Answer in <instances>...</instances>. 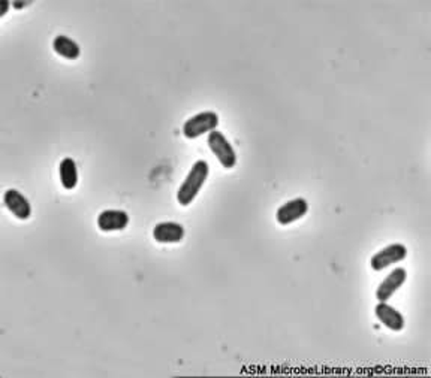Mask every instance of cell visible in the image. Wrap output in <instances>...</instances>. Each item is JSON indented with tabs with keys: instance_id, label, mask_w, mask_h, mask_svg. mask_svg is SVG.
I'll return each instance as SVG.
<instances>
[{
	"instance_id": "1",
	"label": "cell",
	"mask_w": 431,
	"mask_h": 378,
	"mask_svg": "<svg viewBox=\"0 0 431 378\" xmlns=\"http://www.w3.org/2000/svg\"><path fill=\"white\" fill-rule=\"evenodd\" d=\"M208 172H210V167L205 160H198L193 163L191 172L187 174L186 180L182 183L180 188H178V192H177L178 204L187 206L195 201V197L198 196L199 192H201L203 186L207 181Z\"/></svg>"
},
{
	"instance_id": "2",
	"label": "cell",
	"mask_w": 431,
	"mask_h": 378,
	"mask_svg": "<svg viewBox=\"0 0 431 378\" xmlns=\"http://www.w3.org/2000/svg\"><path fill=\"white\" fill-rule=\"evenodd\" d=\"M207 144L210 146V150H212L213 154L217 157L220 165L226 167V169H233L237 165V153L234 150V146L231 145V142L226 139V136L222 132L219 130L210 132Z\"/></svg>"
},
{
	"instance_id": "3",
	"label": "cell",
	"mask_w": 431,
	"mask_h": 378,
	"mask_svg": "<svg viewBox=\"0 0 431 378\" xmlns=\"http://www.w3.org/2000/svg\"><path fill=\"white\" fill-rule=\"evenodd\" d=\"M219 126V115L214 111L199 112L183 124V135L187 139H195L204 133L216 130Z\"/></svg>"
},
{
	"instance_id": "4",
	"label": "cell",
	"mask_w": 431,
	"mask_h": 378,
	"mask_svg": "<svg viewBox=\"0 0 431 378\" xmlns=\"http://www.w3.org/2000/svg\"><path fill=\"white\" fill-rule=\"evenodd\" d=\"M406 256H407V248L400 243H395L382 248L381 251H377V253L372 257L370 265L373 271H383L388 266L398 264V262H403Z\"/></svg>"
},
{
	"instance_id": "5",
	"label": "cell",
	"mask_w": 431,
	"mask_h": 378,
	"mask_svg": "<svg viewBox=\"0 0 431 378\" xmlns=\"http://www.w3.org/2000/svg\"><path fill=\"white\" fill-rule=\"evenodd\" d=\"M309 211V202L304 197H297L292 199V201L283 204L276 213L277 222L282 226H288L297 220L302 218Z\"/></svg>"
},
{
	"instance_id": "6",
	"label": "cell",
	"mask_w": 431,
	"mask_h": 378,
	"mask_svg": "<svg viewBox=\"0 0 431 378\" xmlns=\"http://www.w3.org/2000/svg\"><path fill=\"white\" fill-rule=\"evenodd\" d=\"M407 278V272L404 268H395L388 274L376 290V298L379 302H386L391 299L394 293L400 289Z\"/></svg>"
},
{
	"instance_id": "7",
	"label": "cell",
	"mask_w": 431,
	"mask_h": 378,
	"mask_svg": "<svg viewBox=\"0 0 431 378\" xmlns=\"http://www.w3.org/2000/svg\"><path fill=\"white\" fill-rule=\"evenodd\" d=\"M129 220V214L122 209H105L98 216V227L102 232H115L128 227Z\"/></svg>"
},
{
	"instance_id": "8",
	"label": "cell",
	"mask_w": 431,
	"mask_h": 378,
	"mask_svg": "<svg viewBox=\"0 0 431 378\" xmlns=\"http://www.w3.org/2000/svg\"><path fill=\"white\" fill-rule=\"evenodd\" d=\"M374 314L383 326L394 332H400L404 329V317L400 311H397L394 307L388 305L386 302H379L374 308Z\"/></svg>"
},
{
	"instance_id": "9",
	"label": "cell",
	"mask_w": 431,
	"mask_h": 378,
	"mask_svg": "<svg viewBox=\"0 0 431 378\" xmlns=\"http://www.w3.org/2000/svg\"><path fill=\"white\" fill-rule=\"evenodd\" d=\"M3 202L9 211L20 220H27L31 216V206L27 197L15 188H9L5 192Z\"/></svg>"
},
{
	"instance_id": "10",
	"label": "cell",
	"mask_w": 431,
	"mask_h": 378,
	"mask_svg": "<svg viewBox=\"0 0 431 378\" xmlns=\"http://www.w3.org/2000/svg\"><path fill=\"white\" fill-rule=\"evenodd\" d=\"M153 238L161 244H175L184 238V227L175 222H163L153 229Z\"/></svg>"
},
{
	"instance_id": "11",
	"label": "cell",
	"mask_w": 431,
	"mask_h": 378,
	"mask_svg": "<svg viewBox=\"0 0 431 378\" xmlns=\"http://www.w3.org/2000/svg\"><path fill=\"white\" fill-rule=\"evenodd\" d=\"M52 48H54L60 57L68 60H77L81 54L80 45L66 35H57L52 40Z\"/></svg>"
},
{
	"instance_id": "12",
	"label": "cell",
	"mask_w": 431,
	"mask_h": 378,
	"mask_svg": "<svg viewBox=\"0 0 431 378\" xmlns=\"http://www.w3.org/2000/svg\"><path fill=\"white\" fill-rule=\"evenodd\" d=\"M59 174H60V183L66 190H72V188L77 187L78 169L75 160L71 159V157H65V159L60 162Z\"/></svg>"
},
{
	"instance_id": "13",
	"label": "cell",
	"mask_w": 431,
	"mask_h": 378,
	"mask_svg": "<svg viewBox=\"0 0 431 378\" xmlns=\"http://www.w3.org/2000/svg\"><path fill=\"white\" fill-rule=\"evenodd\" d=\"M9 6H10V3L8 2V0H0V17H3L8 13Z\"/></svg>"
},
{
	"instance_id": "14",
	"label": "cell",
	"mask_w": 431,
	"mask_h": 378,
	"mask_svg": "<svg viewBox=\"0 0 431 378\" xmlns=\"http://www.w3.org/2000/svg\"><path fill=\"white\" fill-rule=\"evenodd\" d=\"M26 5H29V2H14V3H13V6H14L15 9H21V8L26 6Z\"/></svg>"
}]
</instances>
